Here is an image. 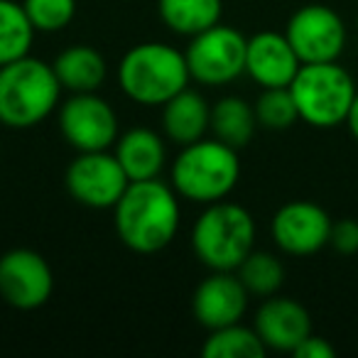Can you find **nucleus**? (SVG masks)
Instances as JSON below:
<instances>
[{
  "label": "nucleus",
  "instance_id": "obj_1",
  "mask_svg": "<svg viewBox=\"0 0 358 358\" xmlns=\"http://www.w3.org/2000/svg\"><path fill=\"white\" fill-rule=\"evenodd\" d=\"M179 194L159 179L130 182L113 206V226L125 248L140 255L164 250L179 231Z\"/></svg>",
  "mask_w": 358,
  "mask_h": 358
},
{
  "label": "nucleus",
  "instance_id": "obj_2",
  "mask_svg": "<svg viewBox=\"0 0 358 358\" xmlns=\"http://www.w3.org/2000/svg\"><path fill=\"white\" fill-rule=\"evenodd\" d=\"M62 91L52 64L30 55L0 66V125L27 130L45 123L57 110Z\"/></svg>",
  "mask_w": 358,
  "mask_h": 358
},
{
  "label": "nucleus",
  "instance_id": "obj_3",
  "mask_svg": "<svg viewBox=\"0 0 358 358\" xmlns=\"http://www.w3.org/2000/svg\"><path fill=\"white\" fill-rule=\"evenodd\" d=\"M192 81L185 52L164 42H143L123 55L118 84L140 106H164Z\"/></svg>",
  "mask_w": 358,
  "mask_h": 358
},
{
  "label": "nucleus",
  "instance_id": "obj_4",
  "mask_svg": "<svg viewBox=\"0 0 358 358\" xmlns=\"http://www.w3.org/2000/svg\"><path fill=\"white\" fill-rule=\"evenodd\" d=\"M241 177L238 150L216 138L185 145L172 164V187L182 199L196 204L224 201Z\"/></svg>",
  "mask_w": 358,
  "mask_h": 358
},
{
  "label": "nucleus",
  "instance_id": "obj_5",
  "mask_svg": "<svg viewBox=\"0 0 358 358\" xmlns=\"http://www.w3.org/2000/svg\"><path fill=\"white\" fill-rule=\"evenodd\" d=\"M255 245V221L234 201L206 204L192 229V250L209 270H236Z\"/></svg>",
  "mask_w": 358,
  "mask_h": 358
},
{
  "label": "nucleus",
  "instance_id": "obj_6",
  "mask_svg": "<svg viewBox=\"0 0 358 358\" xmlns=\"http://www.w3.org/2000/svg\"><path fill=\"white\" fill-rule=\"evenodd\" d=\"M297 103L299 118L312 128H336L346 123L351 103L356 99V86L348 71L336 62L302 64L289 84Z\"/></svg>",
  "mask_w": 358,
  "mask_h": 358
},
{
  "label": "nucleus",
  "instance_id": "obj_7",
  "mask_svg": "<svg viewBox=\"0 0 358 358\" xmlns=\"http://www.w3.org/2000/svg\"><path fill=\"white\" fill-rule=\"evenodd\" d=\"M248 37L229 25H214L192 37L187 47V66L196 84L226 86L245 74Z\"/></svg>",
  "mask_w": 358,
  "mask_h": 358
},
{
  "label": "nucleus",
  "instance_id": "obj_8",
  "mask_svg": "<svg viewBox=\"0 0 358 358\" xmlns=\"http://www.w3.org/2000/svg\"><path fill=\"white\" fill-rule=\"evenodd\" d=\"M64 185L76 204L106 211L118 204L130 187V179L113 152L99 150V152H79L71 159L64 174Z\"/></svg>",
  "mask_w": 358,
  "mask_h": 358
},
{
  "label": "nucleus",
  "instance_id": "obj_9",
  "mask_svg": "<svg viewBox=\"0 0 358 358\" xmlns=\"http://www.w3.org/2000/svg\"><path fill=\"white\" fill-rule=\"evenodd\" d=\"M59 133L76 152L110 150L118 140V115L96 91L71 94L59 106Z\"/></svg>",
  "mask_w": 358,
  "mask_h": 358
},
{
  "label": "nucleus",
  "instance_id": "obj_10",
  "mask_svg": "<svg viewBox=\"0 0 358 358\" xmlns=\"http://www.w3.org/2000/svg\"><path fill=\"white\" fill-rule=\"evenodd\" d=\"M285 37L302 64L336 62L346 47V25L329 6H304L287 20Z\"/></svg>",
  "mask_w": 358,
  "mask_h": 358
},
{
  "label": "nucleus",
  "instance_id": "obj_11",
  "mask_svg": "<svg viewBox=\"0 0 358 358\" xmlns=\"http://www.w3.org/2000/svg\"><path fill=\"white\" fill-rule=\"evenodd\" d=\"M55 292V275L37 250L13 248L0 255V297L10 307L32 312L50 302Z\"/></svg>",
  "mask_w": 358,
  "mask_h": 358
},
{
  "label": "nucleus",
  "instance_id": "obj_12",
  "mask_svg": "<svg viewBox=\"0 0 358 358\" xmlns=\"http://www.w3.org/2000/svg\"><path fill=\"white\" fill-rule=\"evenodd\" d=\"M329 214L314 201H289L273 216V241L287 255H314L329 245L331 234Z\"/></svg>",
  "mask_w": 358,
  "mask_h": 358
},
{
  "label": "nucleus",
  "instance_id": "obj_13",
  "mask_svg": "<svg viewBox=\"0 0 358 358\" xmlns=\"http://www.w3.org/2000/svg\"><path fill=\"white\" fill-rule=\"evenodd\" d=\"M250 292L236 270H211L192 294V312L204 329H224L238 324L248 309Z\"/></svg>",
  "mask_w": 358,
  "mask_h": 358
},
{
  "label": "nucleus",
  "instance_id": "obj_14",
  "mask_svg": "<svg viewBox=\"0 0 358 358\" xmlns=\"http://www.w3.org/2000/svg\"><path fill=\"white\" fill-rule=\"evenodd\" d=\"M299 62L289 40L280 32H258L248 40L245 50V74L263 89L289 86L297 76Z\"/></svg>",
  "mask_w": 358,
  "mask_h": 358
},
{
  "label": "nucleus",
  "instance_id": "obj_15",
  "mask_svg": "<svg viewBox=\"0 0 358 358\" xmlns=\"http://www.w3.org/2000/svg\"><path fill=\"white\" fill-rule=\"evenodd\" d=\"M253 329L265 348L292 353L312 334V317L299 302L273 294L258 307Z\"/></svg>",
  "mask_w": 358,
  "mask_h": 358
},
{
  "label": "nucleus",
  "instance_id": "obj_16",
  "mask_svg": "<svg viewBox=\"0 0 358 358\" xmlns=\"http://www.w3.org/2000/svg\"><path fill=\"white\" fill-rule=\"evenodd\" d=\"M211 123V106L199 91L187 86L162 106V128L167 140L185 148L201 140Z\"/></svg>",
  "mask_w": 358,
  "mask_h": 358
},
{
  "label": "nucleus",
  "instance_id": "obj_17",
  "mask_svg": "<svg viewBox=\"0 0 358 358\" xmlns=\"http://www.w3.org/2000/svg\"><path fill=\"white\" fill-rule=\"evenodd\" d=\"M115 157L125 169L130 182H145L157 179L167 162V148L164 140L150 128H133L118 135L115 140Z\"/></svg>",
  "mask_w": 358,
  "mask_h": 358
},
{
  "label": "nucleus",
  "instance_id": "obj_18",
  "mask_svg": "<svg viewBox=\"0 0 358 358\" xmlns=\"http://www.w3.org/2000/svg\"><path fill=\"white\" fill-rule=\"evenodd\" d=\"M52 69H55L62 89L69 91V94H91V91H99L106 81V74H108L103 55L89 45L66 47L64 52H59L55 57Z\"/></svg>",
  "mask_w": 358,
  "mask_h": 358
},
{
  "label": "nucleus",
  "instance_id": "obj_19",
  "mask_svg": "<svg viewBox=\"0 0 358 358\" xmlns=\"http://www.w3.org/2000/svg\"><path fill=\"white\" fill-rule=\"evenodd\" d=\"M255 128H258L255 108L241 96H224V99L211 106L209 130L214 133L216 140L226 143L229 148H245L253 140Z\"/></svg>",
  "mask_w": 358,
  "mask_h": 358
},
{
  "label": "nucleus",
  "instance_id": "obj_20",
  "mask_svg": "<svg viewBox=\"0 0 358 358\" xmlns=\"http://www.w3.org/2000/svg\"><path fill=\"white\" fill-rule=\"evenodd\" d=\"M159 20L174 35L194 37L219 25L224 3L221 0H157Z\"/></svg>",
  "mask_w": 358,
  "mask_h": 358
},
{
  "label": "nucleus",
  "instance_id": "obj_21",
  "mask_svg": "<svg viewBox=\"0 0 358 358\" xmlns=\"http://www.w3.org/2000/svg\"><path fill=\"white\" fill-rule=\"evenodd\" d=\"M35 27L27 20L22 3L0 0V66L30 55Z\"/></svg>",
  "mask_w": 358,
  "mask_h": 358
},
{
  "label": "nucleus",
  "instance_id": "obj_22",
  "mask_svg": "<svg viewBox=\"0 0 358 358\" xmlns=\"http://www.w3.org/2000/svg\"><path fill=\"white\" fill-rule=\"evenodd\" d=\"M265 351L268 348L260 341L258 331L243 327L241 322L209 331L201 346L204 358H263Z\"/></svg>",
  "mask_w": 358,
  "mask_h": 358
},
{
  "label": "nucleus",
  "instance_id": "obj_23",
  "mask_svg": "<svg viewBox=\"0 0 358 358\" xmlns=\"http://www.w3.org/2000/svg\"><path fill=\"white\" fill-rule=\"evenodd\" d=\"M236 275L245 285L250 294L258 297H273L285 282V268L273 253L253 250L243 263L236 268Z\"/></svg>",
  "mask_w": 358,
  "mask_h": 358
},
{
  "label": "nucleus",
  "instance_id": "obj_24",
  "mask_svg": "<svg viewBox=\"0 0 358 358\" xmlns=\"http://www.w3.org/2000/svg\"><path fill=\"white\" fill-rule=\"evenodd\" d=\"M253 108L258 125H263L268 130H287L299 120V110L289 86L263 89V94L258 96Z\"/></svg>",
  "mask_w": 358,
  "mask_h": 358
},
{
  "label": "nucleus",
  "instance_id": "obj_25",
  "mask_svg": "<svg viewBox=\"0 0 358 358\" xmlns=\"http://www.w3.org/2000/svg\"><path fill=\"white\" fill-rule=\"evenodd\" d=\"M35 32H59L76 17V0H22Z\"/></svg>",
  "mask_w": 358,
  "mask_h": 358
},
{
  "label": "nucleus",
  "instance_id": "obj_26",
  "mask_svg": "<svg viewBox=\"0 0 358 358\" xmlns=\"http://www.w3.org/2000/svg\"><path fill=\"white\" fill-rule=\"evenodd\" d=\"M329 245L341 255L358 253V221L356 219L334 221L331 234H329Z\"/></svg>",
  "mask_w": 358,
  "mask_h": 358
},
{
  "label": "nucleus",
  "instance_id": "obj_27",
  "mask_svg": "<svg viewBox=\"0 0 358 358\" xmlns=\"http://www.w3.org/2000/svg\"><path fill=\"white\" fill-rule=\"evenodd\" d=\"M294 356L297 358H334V346L322 336H314L309 334L297 348H294Z\"/></svg>",
  "mask_w": 358,
  "mask_h": 358
},
{
  "label": "nucleus",
  "instance_id": "obj_28",
  "mask_svg": "<svg viewBox=\"0 0 358 358\" xmlns=\"http://www.w3.org/2000/svg\"><path fill=\"white\" fill-rule=\"evenodd\" d=\"M346 125L351 130V135L358 140V91H356V99L351 103V110H348V118H346Z\"/></svg>",
  "mask_w": 358,
  "mask_h": 358
}]
</instances>
